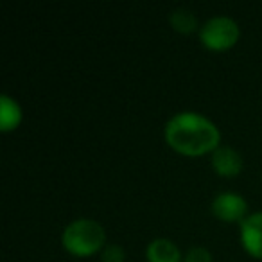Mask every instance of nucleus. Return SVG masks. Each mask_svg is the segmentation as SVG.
Here are the masks:
<instances>
[{"label": "nucleus", "instance_id": "f257e3e1", "mask_svg": "<svg viewBox=\"0 0 262 262\" xmlns=\"http://www.w3.org/2000/svg\"><path fill=\"white\" fill-rule=\"evenodd\" d=\"M164 140L174 153L187 158L212 155L221 146V131L198 112H180L165 122Z\"/></svg>", "mask_w": 262, "mask_h": 262}, {"label": "nucleus", "instance_id": "f03ea898", "mask_svg": "<svg viewBox=\"0 0 262 262\" xmlns=\"http://www.w3.org/2000/svg\"><path fill=\"white\" fill-rule=\"evenodd\" d=\"M61 244L67 253H70L72 257H94V255L101 253L108 244L106 243V230L95 219H74L63 228Z\"/></svg>", "mask_w": 262, "mask_h": 262}, {"label": "nucleus", "instance_id": "7ed1b4c3", "mask_svg": "<svg viewBox=\"0 0 262 262\" xmlns=\"http://www.w3.org/2000/svg\"><path fill=\"white\" fill-rule=\"evenodd\" d=\"M198 36H200V41L205 49L212 52H225L237 45L241 38V29L233 18L217 15L208 18L200 27Z\"/></svg>", "mask_w": 262, "mask_h": 262}, {"label": "nucleus", "instance_id": "20e7f679", "mask_svg": "<svg viewBox=\"0 0 262 262\" xmlns=\"http://www.w3.org/2000/svg\"><path fill=\"white\" fill-rule=\"evenodd\" d=\"M212 215L223 223H243L248 217V203L237 192H221L210 203Z\"/></svg>", "mask_w": 262, "mask_h": 262}, {"label": "nucleus", "instance_id": "39448f33", "mask_svg": "<svg viewBox=\"0 0 262 262\" xmlns=\"http://www.w3.org/2000/svg\"><path fill=\"white\" fill-rule=\"evenodd\" d=\"M239 239L250 257L262 260V212H253L241 223Z\"/></svg>", "mask_w": 262, "mask_h": 262}, {"label": "nucleus", "instance_id": "423d86ee", "mask_svg": "<svg viewBox=\"0 0 262 262\" xmlns=\"http://www.w3.org/2000/svg\"><path fill=\"white\" fill-rule=\"evenodd\" d=\"M210 164L217 176H221V178H235L243 171L244 162L237 149H233L230 146H219L210 155Z\"/></svg>", "mask_w": 262, "mask_h": 262}, {"label": "nucleus", "instance_id": "0eeeda50", "mask_svg": "<svg viewBox=\"0 0 262 262\" xmlns=\"http://www.w3.org/2000/svg\"><path fill=\"white\" fill-rule=\"evenodd\" d=\"M147 262H183V255L178 244L167 237L153 239L146 248Z\"/></svg>", "mask_w": 262, "mask_h": 262}, {"label": "nucleus", "instance_id": "6e6552de", "mask_svg": "<svg viewBox=\"0 0 262 262\" xmlns=\"http://www.w3.org/2000/svg\"><path fill=\"white\" fill-rule=\"evenodd\" d=\"M22 119L24 112L18 101L8 94L0 95V129L2 133H11V131L18 129Z\"/></svg>", "mask_w": 262, "mask_h": 262}, {"label": "nucleus", "instance_id": "1a4fd4ad", "mask_svg": "<svg viewBox=\"0 0 262 262\" xmlns=\"http://www.w3.org/2000/svg\"><path fill=\"white\" fill-rule=\"evenodd\" d=\"M169 24H171L172 29L180 34H192V33H196V31H200V24H198L196 15L185 8L171 11V15H169Z\"/></svg>", "mask_w": 262, "mask_h": 262}, {"label": "nucleus", "instance_id": "9d476101", "mask_svg": "<svg viewBox=\"0 0 262 262\" xmlns=\"http://www.w3.org/2000/svg\"><path fill=\"white\" fill-rule=\"evenodd\" d=\"M101 262H126V250L120 244H106L101 251Z\"/></svg>", "mask_w": 262, "mask_h": 262}, {"label": "nucleus", "instance_id": "9b49d317", "mask_svg": "<svg viewBox=\"0 0 262 262\" xmlns=\"http://www.w3.org/2000/svg\"><path fill=\"white\" fill-rule=\"evenodd\" d=\"M183 262H212V253L205 246H190L183 255Z\"/></svg>", "mask_w": 262, "mask_h": 262}]
</instances>
